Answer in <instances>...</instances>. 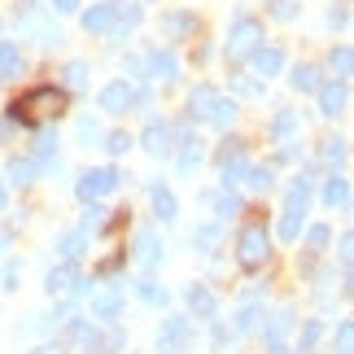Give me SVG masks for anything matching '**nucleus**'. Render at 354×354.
I'll use <instances>...</instances> for the list:
<instances>
[{
  "instance_id": "f257e3e1",
  "label": "nucleus",
  "mask_w": 354,
  "mask_h": 354,
  "mask_svg": "<svg viewBox=\"0 0 354 354\" xmlns=\"http://www.w3.org/2000/svg\"><path fill=\"white\" fill-rule=\"evenodd\" d=\"M66 114V88H31L26 97H18L9 105V118L22 122V127H44V122Z\"/></svg>"
},
{
  "instance_id": "f03ea898",
  "label": "nucleus",
  "mask_w": 354,
  "mask_h": 354,
  "mask_svg": "<svg viewBox=\"0 0 354 354\" xmlns=\"http://www.w3.org/2000/svg\"><path fill=\"white\" fill-rule=\"evenodd\" d=\"M267 258H271V232H267V223H245L241 236H236V263L245 271H258V267H267Z\"/></svg>"
},
{
  "instance_id": "7ed1b4c3",
  "label": "nucleus",
  "mask_w": 354,
  "mask_h": 354,
  "mask_svg": "<svg viewBox=\"0 0 354 354\" xmlns=\"http://www.w3.org/2000/svg\"><path fill=\"white\" fill-rule=\"evenodd\" d=\"M263 44V22L254 18V13H236L232 31H227V57H250V53Z\"/></svg>"
},
{
  "instance_id": "20e7f679",
  "label": "nucleus",
  "mask_w": 354,
  "mask_h": 354,
  "mask_svg": "<svg viewBox=\"0 0 354 354\" xmlns=\"http://www.w3.org/2000/svg\"><path fill=\"white\" fill-rule=\"evenodd\" d=\"M193 346V319L188 315H167L158 328V350L162 354H184Z\"/></svg>"
},
{
  "instance_id": "39448f33",
  "label": "nucleus",
  "mask_w": 354,
  "mask_h": 354,
  "mask_svg": "<svg viewBox=\"0 0 354 354\" xmlns=\"http://www.w3.org/2000/svg\"><path fill=\"white\" fill-rule=\"evenodd\" d=\"M118 180H122V175H118L114 167H97V171L79 175L75 193H79V201H97V197H105V193H114V188H118Z\"/></svg>"
},
{
  "instance_id": "423d86ee",
  "label": "nucleus",
  "mask_w": 354,
  "mask_h": 354,
  "mask_svg": "<svg viewBox=\"0 0 354 354\" xmlns=\"http://www.w3.org/2000/svg\"><path fill=\"white\" fill-rule=\"evenodd\" d=\"M245 171H250V162H245V145L241 140H223L219 149V175H223V188H232L245 180Z\"/></svg>"
},
{
  "instance_id": "0eeeda50",
  "label": "nucleus",
  "mask_w": 354,
  "mask_h": 354,
  "mask_svg": "<svg viewBox=\"0 0 354 354\" xmlns=\"http://www.w3.org/2000/svg\"><path fill=\"white\" fill-rule=\"evenodd\" d=\"M131 105H136V92H131L127 79H114V84L101 88V110L105 114H127Z\"/></svg>"
},
{
  "instance_id": "6e6552de",
  "label": "nucleus",
  "mask_w": 354,
  "mask_h": 354,
  "mask_svg": "<svg viewBox=\"0 0 354 354\" xmlns=\"http://www.w3.org/2000/svg\"><path fill=\"white\" fill-rule=\"evenodd\" d=\"M122 302H127V297H122V289H105V293L92 297V315L105 319V324H114V319L122 315Z\"/></svg>"
},
{
  "instance_id": "1a4fd4ad",
  "label": "nucleus",
  "mask_w": 354,
  "mask_h": 354,
  "mask_svg": "<svg viewBox=\"0 0 354 354\" xmlns=\"http://www.w3.org/2000/svg\"><path fill=\"white\" fill-rule=\"evenodd\" d=\"M140 140H145V149H149L153 158L171 153V127H167L162 118H149V127H145V136H140Z\"/></svg>"
},
{
  "instance_id": "9d476101",
  "label": "nucleus",
  "mask_w": 354,
  "mask_h": 354,
  "mask_svg": "<svg viewBox=\"0 0 354 354\" xmlns=\"http://www.w3.org/2000/svg\"><path fill=\"white\" fill-rule=\"evenodd\" d=\"M250 62H254V75L271 79V75H280V66H284V53H280V48H267V44H258V48L250 53Z\"/></svg>"
},
{
  "instance_id": "9b49d317",
  "label": "nucleus",
  "mask_w": 354,
  "mask_h": 354,
  "mask_svg": "<svg viewBox=\"0 0 354 354\" xmlns=\"http://www.w3.org/2000/svg\"><path fill=\"white\" fill-rule=\"evenodd\" d=\"M188 306H193L197 319H214V315H219V297H214L206 284H193V289H188Z\"/></svg>"
},
{
  "instance_id": "f8f14e48",
  "label": "nucleus",
  "mask_w": 354,
  "mask_h": 354,
  "mask_svg": "<svg viewBox=\"0 0 354 354\" xmlns=\"http://www.w3.org/2000/svg\"><path fill=\"white\" fill-rule=\"evenodd\" d=\"M175 75H180V62H175L171 48H153V53H149V79H167V84H171Z\"/></svg>"
},
{
  "instance_id": "ddd939ff",
  "label": "nucleus",
  "mask_w": 354,
  "mask_h": 354,
  "mask_svg": "<svg viewBox=\"0 0 354 354\" xmlns=\"http://www.w3.org/2000/svg\"><path fill=\"white\" fill-rule=\"evenodd\" d=\"M79 284V271H75V263H62V267H53L48 276H44V289L57 297V293H71Z\"/></svg>"
},
{
  "instance_id": "4468645a",
  "label": "nucleus",
  "mask_w": 354,
  "mask_h": 354,
  "mask_svg": "<svg viewBox=\"0 0 354 354\" xmlns=\"http://www.w3.org/2000/svg\"><path fill=\"white\" fill-rule=\"evenodd\" d=\"M289 328H293V306H280L276 315H267V328H263L267 346H280L284 337H289Z\"/></svg>"
},
{
  "instance_id": "2eb2a0df",
  "label": "nucleus",
  "mask_w": 354,
  "mask_h": 354,
  "mask_svg": "<svg viewBox=\"0 0 354 354\" xmlns=\"http://www.w3.org/2000/svg\"><path fill=\"white\" fill-rule=\"evenodd\" d=\"M346 101H350V92H346V84H324L319 88V114H328V118H337L346 110Z\"/></svg>"
},
{
  "instance_id": "dca6fc26",
  "label": "nucleus",
  "mask_w": 354,
  "mask_h": 354,
  "mask_svg": "<svg viewBox=\"0 0 354 354\" xmlns=\"http://www.w3.org/2000/svg\"><path fill=\"white\" fill-rule=\"evenodd\" d=\"M18 22H22L26 31H31V35L39 39V44H57V39H62V35H57V31H53V26L44 22V18H39L35 9H18Z\"/></svg>"
},
{
  "instance_id": "f3484780",
  "label": "nucleus",
  "mask_w": 354,
  "mask_h": 354,
  "mask_svg": "<svg viewBox=\"0 0 354 354\" xmlns=\"http://www.w3.org/2000/svg\"><path fill=\"white\" fill-rule=\"evenodd\" d=\"M214 101H219V92H214L210 84H197V88H193V97H188V114H193V118H210Z\"/></svg>"
},
{
  "instance_id": "a211bd4d",
  "label": "nucleus",
  "mask_w": 354,
  "mask_h": 354,
  "mask_svg": "<svg viewBox=\"0 0 354 354\" xmlns=\"http://www.w3.org/2000/svg\"><path fill=\"white\" fill-rule=\"evenodd\" d=\"M193 31H197V18H193V13H162V35L184 39V35H193Z\"/></svg>"
},
{
  "instance_id": "6ab92c4d",
  "label": "nucleus",
  "mask_w": 354,
  "mask_h": 354,
  "mask_svg": "<svg viewBox=\"0 0 354 354\" xmlns=\"http://www.w3.org/2000/svg\"><path fill=\"white\" fill-rule=\"evenodd\" d=\"M289 84H293L297 92H319V88H324V79H319V66H310V62H302V66H293Z\"/></svg>"
},
{
  "instance_id": "aec40b11",
  "label": "nucleus",
  "mask_w": 354,
  "mask_h": 354,
  "mask_svg": "<svg viewBox=\"0 0 354 354\" xmlns=\"http://www.w3.org/2000/svg\"><path fill=\"white\" fill-rule=\"evenodd\" d=\"M153 214L162 223H171L175 214H180V201H175V193L171 188H162V184H153Z\"/></svg>"
},
{
  "instance_id": "412c9836",
  "label": "nucleus",
  "mask_w": 354,
  "mask_h": 354,
  "mask_svg": "<svg viewBox=\"0 0 354 354\" xmlns=\"http://www.w3.org/2000/svg\"><path fill=\"white\" fill-rule=\"evenodd\" d=\"M84 250H88V232H84V227H79V232H66V236L57 241L62 263H75V258H84Z\"/></svg>"
},
{
  "instance_id": "4be33fe9",
  "label": "nucleus",
  "mask_w": 354,
  "mask_h": 354,
  "mask_svg": "<svg viewBox=\"0 0 354 354\" xmlns=\"http://www.w3.org/2000/svg\"><path fill=\"white\" fill-rule=\"evenodd\" d=\"M158 258H162V241H158V232H140V236H136V263L153 267Z\"/></svg>"
},
{
  "instance_id": "5701e85b",
  "label": "nucleus",
  "mask_w": 354,
  "mask_h": 354,
  "mask_svg": "<svg viewBox=\"0 0 354 354\" xmlns=\"http://www.w3.org/2000/svg\"><path fill=\"white\" fill-rule=\"evenodd\" d=\"M13 75H22V48L0 39V79H13Z\"/></svg>"
},
{
  "instance_id": "b1692460",
  "label": "nucleus",
  "mask_w": 354,
  "mask_h": 354,
  "mask_svg": "<svg viewBox=\"0 0 354 354\" xmlns=\"http://www.w3.org/2000/svg\"><path fill=\"white\" fill-rule=\"evenodd\" d=\"M197 167H201V140H197V136H184V140H180V171L193 175Z\"/></svg>"
},
{
  "instance_id": "393cba45",
  "label": "nucleus",
  "mask_w": 354,
  "mask_h": 354,
  "mask_svg": "<svg viewBox=\"0 0 354 354\" xmlns=\"http://www.w3.org/2000/svg\"><path fill=\"white\" fill-rule=\"evenodd\" d=\"M114 26V5H92L84 13V31H110Z\"/></svg>"
},
{
  "instance_id": "a878e982",
  "label": "nucleus",
  "mask_w": 354,
  "mask_h": 354,
  "mask_svg": "<svg viewBox=\"0 0 354 354\" xmlns=\"http://www.w3.org/2000/svg\"><path fill=\"white\" fill-rule=\"evenodd\" d=\"M35 175H39L35 158H9V180L13 184H35Z\"/></svg>"
},
{
  "instance_id": "bb28decb",
  "label": "nucleus",
  "mask_w": 354,
  "mask_h": 354,
  "mask_svg": "<svg viewBox=\"0 0 354 354\" xmlns=\"http://www.w3.org/2000/svg\"><path fill=\"white\" fill-rule=\"evenodd\" d=\"M53 158H57V131L39 127V136H35V162H48V167H53Z\"/></svg>"
},
{
  "instance_id": "cd10ccee",
  "label": "nucleus",
  "mask_w": 354,
  "mask_h": 354,
  "mask_svg": "<svg viewBox=\"0 0 354 354\" xmlns=\"http://www.w3.org/2000/svg\"><path fill=\"white\" fill-rule=\"evenodd\" d=\"M346 201H350V184L342 180V175H333V180L328 184H324V206H346Z\"/></svg>"
},
{
  "instance_id": "c85d7f7f",
  "label": "nucleus",
  "mask_w": 354,
  "mask_h": 354,
  "mask_svg": "<svg viewBox=\"0 0 354 354\" xmlns=\"http://www.w3.org/2000/svg\"><path fill=\"white\" fill-rule=\"evenodd\" d=\"M319 337H324V324H319V319H306V324H302V337H297V354H315Z\"/></svg>"
},
{
  "instance_id": "c756f323",
  "label": "nucleus",
  "mask_w": 354,
  "mask_h": 354,
  "mask_svg": "<svg viewBox=\"0 0 354 354\" xmlns=\"http://www.w3.org/2000/svg\"><path fill=\"white\" fill-rule=\"evenodd\" d=\"M306 206H310V180H302V175H297L293 188H289V210H293V214H306Z\"/></svg>"
},
{
  "instance_id": "7c9ffc66",
  "label": "nucleus",
  "mask_w": 354,
  "mask_h": 354,
  "mask_svg": "<svg viewBox=\"0 0 354 354\" xmlns=\"http://www.w3.org/2000/svg\"><path fill=\"white\" fill-rule=\"evenodd\" d=\"M232 118H236V101H232V97H219L206 122H214V127H232Z\"/></svg>"
},
{
  "instance_id": "2f4dec72",
  "label": "nucleus",
  "mask_w": 354,
  "mask_h": 354,
  "mask_svg": "<svg viewBox=\"0 0 354 354\" xmlns=\"http://www.w3.org/2000/svg\"><path fill=\"white\" fill-rule=\"evenodd\" d=\"M219 236H223V227H219V223H201L197 232H193V245H197V250H206V254H210L214 245H219Z\"/></svg>"
},
{
  "instance_id": "473e14b6",
  "label": "nucleus",
  "mask_w": 354,
  "mask_h": 354,
  "mask_svg": "<svg viewBox=\"0 0 354 354\" xmlns=\"http://www.w3.org/2000/svg\"><path fill=\"white\" fill-rule=\"evenodd\" d=\"M293 131H297V110H280L271 118V136H276V140H284V136H293Z\"/></svg>"
},
{
  "instance_id": "72a5a7b5",
  "label": "nucleus",
  "mask_w": 354,
  "mask_h": 354,
  "mask_svg": "<svg viewBox=\"0 0 354 354\" xmlns=\"http://www.w3.org/2000/svg\"><path fill=\"white\" fill-rule=\"evenodd\" d=\"M328 66H333L337 75H354V48H346V44L333 48V53H328Z\"/></svg>"
},
{
  "instance_id": "f704fd0d",
  "label": "nucleus",
  "mask_w": 354,
  "mask_h": 354,
  "mask_svg": "<svg viewBox=\"0 0 354 354\" xmlns=\"http://www.w3.org/2000/svg\"><path fill=\"white\" fill-rule=\"evenodd\" d=\"M214 214H219V219H232V214H241V197L232 193V188L214 197Z\"/></svg>"
},
{
  "instance_id": "c9c22d12",
  "label": "nucleus",
  "mask_w": 354,
  "mask_h": 354,
  "mask_svg": "<svg viewBox=\"0 0 354 354\" xmlns=\"http://www.w3.org/2000/svg\"><path fill=\"white\" fill-rule=\"evenodd\" d=\"M140 297H145L149 306H167V289H162L153 276H145V280H140Z\"/></svg>"
},
{
  "instance_id": "e433bc0d",
  "label": "nucleus",
  "mask_w": 354,
  "mask_h": 354,
  "mask_svg": "<svg viewBox=\"0 0 354 354\" xmlns=\"http://www.w3.org/2000/svg\"><path fill=\"white\" fill-rule=\"evenodd\" d=\"M245 184L258 188V193H267V188L276 184V175H271V167H250V171H245Z\"/></svg>"
},
{
  "instance_id": "4c0bfd02",
  "label": "nucleus",
  "mask_w": 354,
  "mask_h": 354,
  "mask_svg": "<svg viewBox=\"0 0 354 354\" xmlns=\"http://www.w3.org/2000/svg\"><path fill=\"white\" fill-rule=\"evenodd\" d=\"M346 153H350V149H346V140H342V136L324 140V162H328V167H342V162H346Z\"/></svg>"
},
{
  "instance_id": "58836bf2",
  "label": "nucleus",
  "mask_w": 354,
  "mask_h": 354,
  "mask_svg": "<svg viewBox=\"0 0 354 354\" xmlns=\"http://www.w3.org/2000/svg\"><path fill=\"white\" fill-rule=\"evenodd\" d=\"M271 18H280V22H293L297 13H302V5H297V0H271Z\"/></svg>"
},
{
  "instance_id": "ea45409f",
  "label": "nucleus",
  "mask_w": 354,
  "mask_h": 354,
  "mask_svg": "<svg viewBox=\"0 0 354 354\" xmlns=\"http://www.w3.org/2000/svg\"><path fill=\"white\" fill-rule=\"evenodd\" d=\"M62 75H66V88H84L88 84V66L84 62H66Z\"/></svg>"
},
{
  "instance_id": "a19ab883",
  "label": "nucleus",
  "mask_w": 354,
  "mask_h": 354,
  "mask_svg": "<svg viewBox=\"0 0 354 354\" xmlns=\"http://www.w3.org/2000/svg\"><path fill=\"white\" fill-rule=\"evenodd\" d=\"M297 232H302V214L284 210V219H280V241H297Z\"/></svg>"
},
{
  "instance_id": "79ce46f5",
  "label": "nucleus",
  "mask_w": 354,
  "mask_h": 354,
  "mask_svg": "<svg viewBox=\"0 0 354 354\" xmlns=\"http://www.w3.org/2000/svg\"><path fill=\"white\" fill-rule=\"evenodd\" d=\"M263 319V310H258L254 302L250 306H241V315H236V333H254V324Z\"/></svg>"
},
{
  "instance_id": "37998d69",
  "label": "nucleus",
  "mask_w": 354,
  "mask_h": 354,
  "mask_svg": "<svg viewBox=\"0 0 354 354\" xmlns=\"http://www.w3.org/2000/svg\"><path fill=\"white\" fill-rule=\"evenodd\" d=\"M337 354H354V319H346L337 328Z\"/></svg>"
},
{
  "instance_id": "c03bdc74",
  "label": "nucleus",
  "mask_w": 354,
  "mask_h": 354,
  "mask_svg": "<svg viewBox=\"0 0 354 354\" xmlns=\"http://www.w3.org/2000/svg\"><path fill=\"white\" fill-rule=\"evenodd\" d=\"M97 227H105V210L97 206V201H88V214H84V232H97Z\"/></svg>"
},
{
  "instance_id": "a18cd8bd",
  "label": "nucleus",
  "mask_w": 354,
  "mask_h": 354,
  "mask_svg": "<svg viewBox=\"0 0 354 354\" xmlns=\"http://www.w3.org/2000/svg\"><path fill=\"white\" fill-rule=\"evenodd\" d=\"M328 241H333L328 223H315V227H310V232H306V245H310V250H324V245H328Z\"/></svg>"
},
{
  "instance_id": "49530a36",
  "label": "nucleus",
  "mask_w": 354,
  "mask_h": 354,
  "mask_svg": "<svg viewBox=\"0 0 354 354\" xmlns=\"http://www.w3.org/2000/svg\"><path fill=\"white\" fill-rule=\"evenodd\" d=\"M337 258H342V267H354V232H346L337 241Z\"/></svg>"
},
{
  "instance_id": "de8ad7c7",
  "label": "nucleus",
  "mask_w": 354,
  "mask_h": 354,
  "mask_svg": "<svg viewBox=\"0 0 354 354\" xmlns=\"http://www.w3.org/2000/svg\"><path fill=\"white\" fill-rule=\"evenodd\" d=\"M105 149H110V153H127V149H131V136H127V131L105 136Z\"/></svg>"
},
{
  "instance_id": "09e8293b",
  "label": "nucleus",
  "mask_w": 354,
  "mask_h": 354,
  "mask_svg": "<svg viewBox=\"0 0 354 354\" xmlns=\"http://www.w3.org/2000/svg\"><path fill=\"white\" fill-rule=\"evenodd\" d=\"M79 140H101L97 118H79Z\"/></svg>"
},
{
  "instance_id": "8fccbe9b",
  "label": "nucleus",
  "mask_w": 354,
  "mask_h": 354,
  "mask_svg": "<svg viewBox=\"0 0 354 354\" xmlns=\"http://www.w3.org/2000/svg\"><path fill=\"white\" fill-rule=\"evenodd\" d=\"M18 263H5V276H0V280H5V289H18Z\"/></svg>"
},
{
  "instance_id": "3c124183",
  "label": "nucleus",
  "mask_w": 354,
  "mask_h": 354,
  "mask_svg": "<svg viewBox=\"0 0 354 354\" xmlns=\"http://www.w3.org/2000/svg\"><path fill=\"white\" fill-rule=\"evenodd\" d=\"M71 337H75V342H92V328H88L84 319H75V324H71Z\"/></svg>"
},
{
  "instance_id": "603ef678",
  "label": "nucleus",
  "mask_w": 354,
  "mask_h": 354,
  "mask_svg": "<svg viewBox=\"0 0 354 354\" xmlns=\"http://www.w3.org/2000/svg\"><path fill=\"white\" fill-rule=\"evenodd\" d=\"M53 9H57V13H75L79 0H53Z\"/></svg>"
},
{
  "instance_id": "864d4df0",
  "label": "nucleus",
  "mask_w": 354,
  "mask_h": 354,
  "mask_svg": "<svg viewBox=\"0 0 354 354\" xmlns=\"http://www.w3.org/2000/svg\"><path fill=\"white\" fill-rule=\"evenodd\" d=\"M13 127H18L13 118H0V140H9V136H13Z\"/></svg>"
},
{
  "instance_id": "5fc2aeb1",
  "label": "nucleus",
  "mask_w": 354,
  "mask_h": 354,
  "mask_svg": "<svg viewBox=\"0 0 354 354\" xmlns=\"http://www.w3.org/2000/svg\"><path fill=\"white\" fill-rule=\"evenodd\" d=\"M236 88L245 92V97H254V92H258V84H254V79H236Z\"/></svg>"
},
{
  "instance_id": "6e6d98bb",
  "label": "nucleus",
  "mask_w": 354,
  "mask_h": 354,
  "mask_svg": "<svg viewBox=\"0 0 354 354\" xmlns=\"http://www.w3.org/2000/svg\"><path fill=\"white\" fill-rule=\"evenodd\" d=\"M31 354H66L62 346H39V350H31Z\"/></svg>"
},
{
  "instance_id": "4d7b16f0",
  "label": "nucleus",
  "mask_w": 354,
  "mask_h": 354,
  "mask_svg": "<svg viewBox=\"0 0 354 354\" xmlns=\"http://www.w3.org/2000/svg\"><path fill=\"white\" fill-rule=\"evenodd\" d=\"M5 201H9V193H5V180H0V210H5Z\"/></svg>"
},
{
  "instance_id": "13d9d810",
  "label": "nucleus",
  "mask_w": 354,
  "mask_h": 354,
  "mask_svg": "<svg viewBox=\"0 0 354 354\" xmlns=\"http://www.w3.org/2000/svg\"><path fill=\"white\" fill-rule=\"evenodd\" d=\"M267 354H289V350H284V346H267Z\"/></svg>"
},
{
  "instance_id": "bf43d9fd",
  "label": "nucleus",
  "mask_w": 354,
  "mask_h": 354,
  "mask_svg": "<svg viewBox=\"0 0 354 354\" xmlns=\"http://www.w3.org/2000/svg\"><path fill=\"white\" fill-rule=\"evenodd\" d=\"M5 245H9V236H5V232H0V254H5Z\"/></svg>"
},
{
  "instance_id": "052dcab7",
  "label": "nucleus",
  "mask_w": 354,
  "mask_h": 354,
  "mask_svg": "<svg viewBox=\"0 0 354 354\" xmlns=\"http://www.w3.org/2000/svg\"><path fill=\"white\" fill-rule=\"evenodd\" d=\"M350 297H354V276H350Z\"/></svg>"
}]
</instances>
